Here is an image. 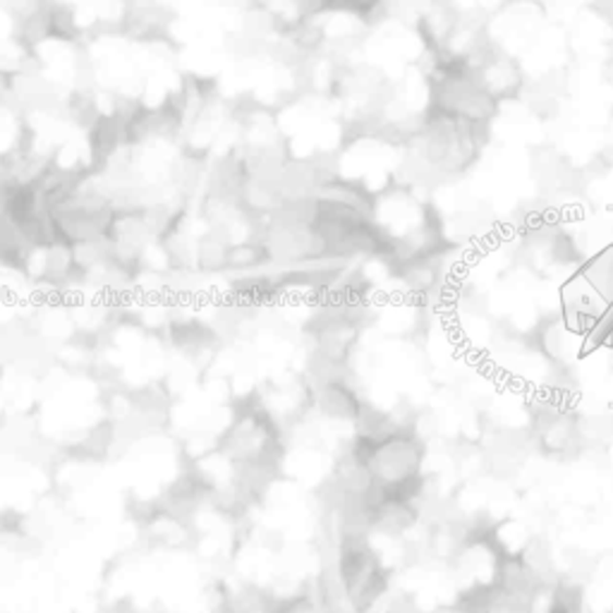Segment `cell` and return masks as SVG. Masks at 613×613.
<instances>
[{"mask_svg": "<svg viewBox=\"0 0 613 613\" xmlns=\"http://www.w3.org/2000/svg\"><path fill=\"white\" fill-rule=\"evenodd\" d=\"M101 613H144V611L135 604V599L118 597V599H113V602H108Z\"/></svg>", "mask_w": 613, "mask_h": 613, "instance_id": "277c9868", "label": "cell"}, {"mask_svg": "<svg viewBox=\"0 0 613 613\" xmlns=\"http://www.w3.org/2000/svg\"><path fill=\"white\" fill-rule=\"evenodd\" d=\"M609 613H613V611H609Z\"/></svg>", "mask_w": 613, "mask_h": 613, "instance_id": "5b68a950", "label": "cell"}, {"mask_svg": "<svg viewBox=\"0 0 613 613\" xmlns=\"http://www.w3.org/2000/svg\"><path fill=\"white\" fill-rule=\"evenodd\" d=\"M285 425L279 413L261 399L249 393L233 403L231 419L213 441V455L223 465H273L285 461Z\"/></svg>", "mask_w": 613, "mask_h": 613, "instance_id": "6da1fadb", "label": "cell"}, {"mask_svg": "<svg viewBox=\"0 0 613 613\" xmlns=\"http://www.w3.org/2000/svg\"><path fill=\"white\" fill-rule=\"evenodd\" d=\"M29 518L15 508H0V539L12 542H27L29 539Z\"/></svg>", "mask_w": 613, "mask_h": 613, "instance_id": "3957f363", "label": "cell"}, {"mask_svg": "<svg viewBox=\"0 0 613 613\" xmlns=\"http://www.w3.org/2000/svg\"><path fill=\"white\" fill-rule=\"evenodd\" d=\"M425 439L415 431V422L403 425L391 434L375 439L367 473L379 489H399L422 475Z\"/></svg>", "mask_w": 613, "mask_h": 613, "instance_id": "7a4b0ae2", "label": "cell"}]
</instances>
